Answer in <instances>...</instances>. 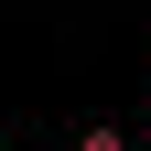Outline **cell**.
Segmentation results:
<instances>
[{"label":"cell","instance_id":"2","mask_svg":"<svg viewBox=\"0 0 151 151\" xmlns=\"http://www.w3.org/2000/svg\"><path fill=\"white\" fill-rule=\"evenodd\" d=\"M0 151H11V140H0Z\"/></svg>","mask_w":151,"mask_h":151},{"label":"cell","instance_id":"1","mask_svg":"<svg viewBox=\"0 0 151 151\" xmlns=\"http://www.w3.org/2000/svg\"><path fill=\"white\" fill-rule=\"evenodd\" d=\"M76 151H129V129H76Z\"/></svg>","mask_w":151,"mask_h":151}]
</instances>
